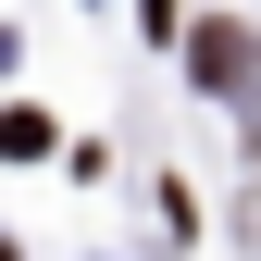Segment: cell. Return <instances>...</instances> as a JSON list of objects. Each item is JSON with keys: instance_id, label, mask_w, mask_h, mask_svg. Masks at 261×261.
Returning a JSON list of instances; mask_svg holds the SVG:
<instances>
[{"instance_id": "obj_1", "label": "cell", "mask_w": 261, "mask_h": 261, "mask_svg": "<svg viewBox=\"0 0 261 261\" xmlns=\"http://www.w3.org/2000/svg\"><path fill=\"white\" fill-rule=\"evenodd\" d=\"M249 62H261V50H249V25H237V13H212L199 38H187V75H199L212 100H237V87H249Z\"/></svg>"}, {"instance_id": "obj_2", "label": "cell", "mask_w": 261, "mask_h": 261, "mask_svg": "<svg viewBox=\"0 0 261 261\" xmlns=\"http://www.w3.org/2000/svg\"><path fill=\"white\" fill-rule=\"evenodd\" d=\"M0 149H13V162H38V149H50V112H25V100H13V112H0Z\"/></svg>"}]
</instances>
